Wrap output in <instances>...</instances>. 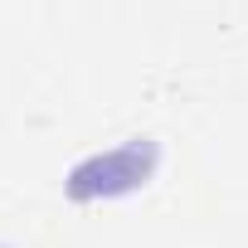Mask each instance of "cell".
Here are the masks:
<instances>
[{
	"label": "cell",
	"instance_id": "obj_1",
	"mask_svg": "<svg viewBox=\"0 0 248 248\" xmlns=\"http://www.w3.org/2000/svg\"><path fill=\"white\" fill-rule=\"evenodd\" d=\"M161 151L156 141H122L112 151H97L88 156L83 166H73L68 175V195L73 200H112V195H132L151 180Z\"/></svg>",
	"mask_w": 248,
	"mask_h": 248
}]
</instances>
